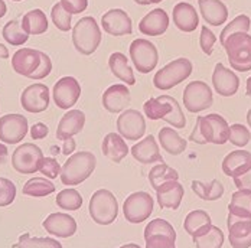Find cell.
I'll use <instances>...</instances> for the list:
<instances>
[{"instance_id": "6125c7cd", "label": "cell", "mask_w": 251, "mask_h": 248, "mask_svg": "<svg viewBox=\"0 0 251 248\" xmlns=\"http://www.w3.org/2000/svg\"><path fill=\"white\" fill-rule=\"evenodd\" d=\"M120 248H142V247H140V246H137V244H133V243H131V244H126V246H122Z\"/></svg>"}, {"instance_id": "681fc988", "label": "cell", "mask_w": 251, "mask_h": 248, "mask_svg": "<svg viewBox=\"0 0 251 248\" xmlns=\"http://www.w3.org/2000/svg\"><path fill=\"white\" fill-rule=\"evenodd\" d=\"M39 172H42V174L45 177H48V179H55L56 176H59V174H61V165L53 157H45Z\"/></svg>"}, {"instance_id": "ffe728a7", "label": "cell", "mask_w": 251, "mask_h": 248, "mask_svg": "<svg viewBox=\"0 0 251 248\" xmlns=\"http://www.w3.org/2000/svg\"><path fill=\"white\" fill-rule=\"evenodd\" d=\"M45 231L55 235L58 238H68L73 237L76 232V221L68 214L62 212H55L47 217V220L42 223Z\"/></svg>"}, {"instance_id": "1f68e13d", "label": "cell", "mask_w": 251, "mask_h": 248, "mask_svg": "<svg viewBox=\"0 0 251 248\" xmlns=\"http://www.w3.org/2000/svg\"><path fill=\"white\" fill-rule=\"evenodd\" d=\"M211 225H212L211 215L203 209H197V211L189 212L183 221V228L186 234H189L192 238L209 229Z\"/></svg>"}, {"instance_id": "6f0895ef", "label": "cell", "mask_w": 251, "mask_h": 248, "mask_svg": "<svg viewBox=\"0 0 251 248\" xmlns=\"http://www.w3.org/2000/svg\"><path fill=\"white\" fill-rule=\"evenodd\" d=\"M163 0H134V3L140 4V6H149V4H157Z\"/></svg>"}, {"instance_id": "f907efd6", "label": "cell", "mask_w": 251, "mask_h": 248, "mask_svg": "<svg viewBox=\"0 0 251 248\" xmlns=\"http://www.w3.org/2000/svg\"><path fill=\"white\" fill-rule=\"evenodd\" d=\"M59 3L71 15H79L88 7V0H61Z\"/></svg>"}, {"instance_id": "f6af8a7d", "label": "cell", "mask_w": 251, "mask_h": 248, "mask_svg": "<svg viewBox=\"0 0 251 248\" xmlns=\"http://www.w3.org/2000/svg\"><path fill=\"white\" fill-rule=\"evenodd\" d=\"M165 99H166V101L171 104V111H169V114L163 119V122L171 124V125L175 127V128H185V125H186V119H185V116H183V111H182L179 102H177L174 97H171V96H165Z\"/></svg>"}, {"instance_id": "4dcf8cb0", "label": "cell", "mask_w": 251, "mask_h": 248, "mask_svg": "<svg viewBox=\"0 0 251 248\" xmlns=\"http://www.w3.org/2000/svg\"><path fill=\"white\" fill-rule=\"evenodd\" d=\"M108 67L111 74L116 78H119L120 81H123L126 85H134L136 84V78L133 74L131 67H128V61L127 56L122 52H114L110 55L108 58Z\"/></svg>"}, {"instance_id": "603a6c76", "label": "cell", "mask_w": 251, "mask_h": 248, "mask_svg": "<svg viewBox=\"0 0 251 248\" xmlns=\"http://www.w3.org/2000/svg\"><path fill=\"white\" fill-rule=\"evenodd\" d=\"M243 220H251V192L249 191H237L232 194L231 203L228 205L226 225Z\"/></svg>"}, {"instance_id": "cb8c5ba5", "label": "cell", "mask_w": 251, "mask_h": 248, "mask_svg": "<svg viewBox=\"0 0 251 248\" xmlns=\"http://www.w3.org/2000/svg\"><path fill=\"white\" fill-rule=\"evenodd\" d=\"M169 27V15L163 9H153L139 24V30L148 36H160Z\"/></svg>"}, {"instance_id": "be15d7a7", "label": "cell", "mask_w": 251, "mask_h": 248, "mask_svg": "<svg viewBox=\"0 0 251 248\" xmlns=\"http://www.w3.org/2000/svg\"><path fill=\"white\" fill-rule=\"evenodd\" d=\"M247 123H249V125H250L251 128V108L249 110V113H247Z\"/></svg>"}, {"instance_id": "484cf974", "label": "cell", "mask_w": 251, "mask_h": 248, "mask_svg": "<svg viewBox=\"0 0 251 248\" xmlns=\"http://www.w3.org/2000/svg\"><path fill=\"white\" fill-rule=\"evenodd\" d=\"M251 169V151L234 150L228 153L223 160V172L229 177H237Z\"/></svg>"}, {"instance_id": "94428289", "label": "cell", "mask_w": 251, "mask_h": 248, "mask_svg": "<svg viewBox=\"0 0 251 248\" xmlns=\"http://www.w3.org/2000/svg\"><path fill=\"white\" fill-rule=\"evenodd\" d=\"M246 96L250 97L251 96V76L247 79V91H246Z\"/></svg>"}, {"instance_id": "f1b7e54d", "label": "cell", "mask_w": 251, "mask_h": 248, "mask_svg": "<svg viewBox=\"0 0 251 248\" xmlns=\"http://www.w3.org/2000/svg\"><path fill=\"white\" fill-rule=\"evenodd\" d=\"M102 154L114 163H120L128 153V146L126 145L125 139L117 133H108L102 139L101 145Z\"/></svg>"}, {"instance_id": "4fadbf2b", "label": "cell", "mask_w": 251, "mask_h": 248, "mask_svg": "<svg viewBox=\"0 0 251 248\" xmlns=\"http://www.w3.org/2000/svg\"><path fill=\"white\" fill-rule=\"evenodd\" d=\"M81 96V85L74 76H62L58 79L52 90L53 102L61 110H70L74 107Z\"/></svg>"}, {"instance_id": "ac0fdd59", "label": "cell", "mask_w": 251, "mask_h": 248, "mask_svg": "<svg viewBox=\"0 0 251 248\" xmlns=\"http://www.w3.org/2000/svg\"><path fill=\"white\" fill-rule=\"evenodd\" d=\"M212 85L214 90L223 97H232L240 88V78L235 73L228 70L221 62L215 65L212 73Z\"/></svg>"}, {"instance_id": "9c48e42d", "label": "cell", "mask_w": 251, "mask_h": 248, "mask_svg": "<svg viewBox=\"0 0 251 248\" xmlns=\"http://www.w3.org/2000/svg\"><path fill=\"white\" fill-rule=\"evenodd\" d=\"M130 58L140 74L151 73L159 62V52L148 39H134L130 45Z\"/></svg>"}, {"instance_id": "d6a6232c", "label": "cell", "mask_w": 251, "mask_h": 248, "mask_svg": "<svg viewBox=\"0 0 251 248\" xmlns=\"http://www.w3.org/2000/svg\"><path fill=\"white\" fill-rule=\"evenodd\" d=\"M157 137H159L160 146L172 156H179L180 153H183L186 150V145H188L186 140L183 137H180L172 127L160 128Z\"/></svg>"}, {"instance_id": "74e56055", "label": "cell", "mask_w": 251, "mask_h": 248, "mask_svg": "<svg viewBox=\"0 0 251 248\" xmlns=\"http://www.w3.org/2000/svg\"><path fill=\"white\" fill-rule=\"evenodd\" d=\"M177 179H179V174L174 168L168 166L166 163H157L149 172V182L154 191H157L163 183L171 182V180H177Z\"/></svg>"}, {"instance_id": "d4e9b609", "label": "cell", "mask_w": 251, "mask_h": 248, "mask_svg": "<svg viewBox=\"0 0 251 248\" xmlns=\"http://www.w3.org/2000/svg\"><path fill=\"white\" fill-rule=\"evenodd\" d=\"M183 195H185V189L177 180L166 182L156 191L157 202L162 209H174V211L179 209Z\"/></svg>"}, {"instance_id": "ab89813d", "label": "cell", "mask_w": 251, "mask_h": 248, "mask_svg": "<svg viewBox=\"0 0 251 248\" xmlns=\"http://www.w3.org/2000/svg\"><path fill=\"white\" fill-rule=\"evenodd\" d=\"M143 111L149 120H163L171 111V104L166 101L165 96L149 99L143 105Z\"/></svg>"}, {"instance_id": "9a60e30c", "label": "cell", "mask_w": 251, "mask_h": 248, "mask_svg": "<svg viewBox=\"0 0 251 248\" xmlns=\"http://www.w3.org/2000/svg\"><path fill=\"white\" fill-rule=\"evenodd\" d=\"M50 88L45 84H32L24 90L21 104L25 111L38 114L50 107Z\"/></svg>"}, {"instance_id": "ee69618b", "label": "cell", "mask_w": 251, "mask_h": 248, "mask_svg": "<svg viewBox=\"0 0 251 248\" xmlns=\"http://www.w3.org/2000/svg\"><path fill=\"white\" fill-rule=\"evenodd\" d=\"M50 19H52L53 25L56 26L59 30H62V32L71 30L73 15L68 13V12L62 7V4H61L59 1L55 3V4L52 6V9H50Z\"/></svg>"}, {"instance_id": "60d3db41", "label": "cell", "mask_w": 251, "mask_h": 248, "mask_svg": "<svg viewBox=\"0 0 251 248\" xmlns=\"http://www.w3.org/2000/svg\"><path fill=\"white\" fill-rule=\"evenodd\" d=\"M15 248H62L61 243L53 238H42V237H30L25 234L19 238L18 244L13 246Z\"/></svg>"}, {"instance_id": "b9f144b4", "label": "cell", "mask_w": 251, "mask_h": 248, "mask_svg": "<svg viewBox=\"0 0 251 248\" xmlns=\"http://www.w3.org/2000/svg\"><path fill=\"white\" fill-rule=\"evenodd\" d=\"M56 205L65 211H78L82 206V197L75 189H64L56 195Z\"/></svg>"}, {"instance_id": "8fae6325", "label": "cell", "mask_w": 251, "mask_h": 248, "mask_svg": "<svg viewBox=\"0 0 251 248\" xmlns=\"http://www.w3.org/2000/svg\"><path fill=\"white\" fill-rule=\"evenodd\" d=\"M183 105L189 113H201L212 105V90L203 81H192L183 90Z\"/></svg>"}, {"instance_id": "7a4b0ae2", "label": "cell", "mask_w": 251, "mask_h": 248, "mask_svg": "<svg viewBox=\"0 0 251 248\" xmlns=\"http://www.w3.org/2000/svg\"><path fill=\"white\" fill-rule=\"evenodd\" d=\"M97 166V159L91 151H78L67 159L61 168V182L67 186H75L85 182L94 174Z\"/></svg>"}, {"instance_id": "d590c367", "label": "cell", "mask_w": 251, "mask_h": 248, "mask_svg": "<svg viewBox=\"0 0 251 248\" xmlns=\"http://www.w3.org/2000/svg\"><path fill=\"white\" fill-rule=\"evenodd\" d=\"M192 240H194L197 248H223L226 237H224V232L221 231V228L211 225L209 229L194 237Z\"/></svg>"}, {"instance_id": "e7e4bbea", "label": "cell", "mask_w": 251, "mask_h": 248, "mask_svg": "<svg viewBox=\"0 0 251 248\" xmlns=\"http://www.w3.org/2000/svg\"><path fill=\"white\" fill-rule=\"evenodd\" d=\"M13 1H22V0H13Z\"/></svg>"}, {"instance_id": "83f0119b", "label": "cell", "mask_w": 251, "mask_h": 248, "mask_svg": "<svg viewBox=\"0 0 251 248\" xmlns=\"http://www.w3.org/2000/svg\"><path fill=\"white\" fill-rule=\"evenodd\" d=\"M203 21L211 26H221L228 19V9L221 0H198Z\"/></svg>"}, {"instance_id": "f5cc1de1", "label": "cell", "mask_w": 251, "mask_h": 248, "mask_svg": "<svg viewBox=\"0 0 251 248\" xmlns=\"http://www.w3.org/2000/svg\"><path fill=\"white\" fill-rule=\"evenodd\" d=\"M234 185L237 186L238 191H249V192H251V169L247 171L246 174L234 177Z\"/></svg>"}, {"instance_id": "680465c9", "label": "cell", "mask_w": 251, "mask_h": 248, "mask_svg": "<svg viewBox=\"0 0 251 248\" xmlns=\"http://www.w3.org/2000/svg\"><path fill=\"white\" fill-rule=\"evenodd\" d=\"M7 58H9V50L3 44H0V59H7Z\"/></svg>"}, {"instance_id": "e0dca14e", "label": "cell", "mask_w": 251, "mask_h": 248, "mask_svg": "<svg viewBox=\"0 0 251 248\" xmlns=\"http://www.w3.org/2000/svg\"><path fill=\"white\" fill-rule=\"evenodd\" d=\"M42 61V52L32 48H22L12 56V68L16 74L30 78L39 68Z\"/></svg>"}, {"instance_id": "5b68a950", "label": "cell", "mask_w": 251, "mask_h": 248, "mask_svg": "<svg viewBox=\"0 0 251 248\" xmlns=\"http://www.w3.org/2000/svg\"><path fill=\"white\" fill-rule=\"evenodd\" d=\"M88 212L96 223L110 225L119 217V202L108 189H99L90 199Z\"/></svg>"}, {"instance_id": "5bb4252c", "label": "cell", "mask_w": 251, "mask_h": 248, "mask_svg": "<svg viewBox=\"0 0 251 248\" xmlns=\"http://www.w3.org/2000/svg\"><path fill=\"white\" fill-rule=\"evenodd\" d=\"M29 131V124L22 114H6L0 117V140L6 145L21 143Z\"/></svg>"}, {"instance_id": "836d02e7", "label": "cell", "mask_w": 251, "mask_h": 248, "mask_svg": "<svg viewBox=\"0 0 251 248\" xmlns=\"http://www.w3.org/2000/svg\"><path fill=\"white\" fill-rule=\"evenodd\" d=\"M22 27L27 35H42L48 30V19L44 10L32 9L22 18Z\"/></svg>"}, {"instance_id": "ba28073f", "label": "cell", "mask_w": 251, "mask_h": 248, "mask_svg": "<svg viewBox=\"0 0 251 248\" xmlns=\"http://www.w3.org/2000/svg\"><path fill=\"white\" fill-rule=\"evenodd\" d=\"M146 248H176V231L166 220L156 218L145 228Z\"/></svg>"}, {"instance_id": "11a10c76", "label": "cell", "mask_w": 251, "mask_h": 248, "mask_svg": "<svg viewBox=\"0 0 251 248\" xmlns=\"http://www.w3.org/2000/svg\"><path fill=\"white\" fill-rule=\"evenodd\" d=\"M74 150H75V140H74L73 137H71V139L64 140V149H62V153H64L65 156L71 154Z\"/></svg>"}, {"instance_id": "9f6ffc18", "label": "cell", "mask_w": 251, "mask_h": 248, "mask_svg": "<svg viewBox=\"0 0 251 248\" xmlns=\"http://www.w3.org/2000/svg\"><path fill=\"white\" fill-rule=\"evenodd\" d=\"M7 156H9V150L6 148V145H1V143H0V165L6 163Z\"/></svg>"}, {"instance_id": "30bf717a", "label": "cell", "mask_w": 251, "mask_h": 248, "mask_svg": "<svg viewBox=\"0 0 251 248\" xmlns=\"http://www.w3.org/2000/svg\"><path fill=\"white\" fill-rule=\"evenodd\" d=\"M154 200L148 192H134L123 203L125 218L130 223H145L153 212Z\"/></svg>"}, {"instance_id": "52a82bcc", "label": "cell", "mask_w": 251, "mask_h": 248, "mask_svg": "<svg viewBox=\"0 0 251 248\" xmlns=\"http://www.w3.org/2000/svg\"><path fill=\"white\" fill-rule=\"evenodd\" d=\"M44 153L33 143H24L16 148L12 154V166L22 174H32L41 171L44 163Z\"/></svg>"}, {"instance_id": "91938a15", "label": "cell", "mask_w": 251, "mask_h": 248, "mask_svg": "<svg viewBox=\"0 0 251 248\" xmlns=\"http://www.w3.org/2000/svg\"><path fill=\"white\" fill-rule=\"evenodd\" d=\"M6 12H7V6L3 0H0V19L6 15Z\"/></svg>"}, {"instance_id": "e575fe53", "label": "cell", "mask_w": 251, "mask_h": 248, "mask_svg": "<svg viewBox=\"0 0 251 248\" xmlns=\"http://www.w3.org/2000/svg\"><path fill=\"white\" fill-rule=\"evenodd\" d=\"M191 188L197 194L198 198L203 199V200H209V202L218 200L224 195V186L218 179H214L209 183H203L201 180H194L191 183Z\"/></svg>"}, {"instance_id": "7dc6e473", "label": "cell", "mask_w": 251, "mask_h": 248, "mask_svg": "<svg viewBox=\"0 0 251 248\" xmlns=\"http://www.w3.org/2000/svg\"><path fill=\"white\" fill-rule=\"evenodd\" d=\"M16 198V186L12 180L0 177V208L10 205Z\"/></svg>"}, {"instance_id": "4316f807", "label": "cell", "mask_w": 251, "mask_h": 248, "mask_svg": "<svg viewBox=\"0 0 251 248\" xmlns=\"http://www.w3.org/2000/svg\"><path fill=\"white\" fill-rule=\"evenodd\" d=\"M85 124V114L81 110H71L62 116L56 127V139L67 140L78 134Z\"/></svg>"}, {"instance_id": "c3c4849f", "label": "cell", "mask_w": 251, "mask_h": 248, "mask_svg": "<svg viewBox=\"0 0 251 248\" xmlns=\"http://www.w3.org/2000/svg\"><path fill=\"white\" fill-rule=\"evenodd\" d=\"M217 42V36L214 35V32L206 27V26H202L201 29V36H200V45H201L202 52L209 56L212 53V50H214V45Z\"/></svg>"}, {"instance_id": "d6986e66", "label": "cell", "mask_w": 251, "mask_h": 248, "mask_svg": "<svg viewBox=\"0 0 251 248\" xmlns=\"http://www.w3.org/2000/svg\"><path fill=\"white\" fill-rule=\"evenodd\" d=\"M131 102L130 90L125 84H114L108 87L102 94V107L113 114L123 113Z\"/></svg>"}, {"instance_id": "db71d44e", "label": "cell", "mask_w": 251, "mask_h": 248, "mask_svg": "<svg viewBox=\"0 0 251 248\" xmlns=\"http://www.w3.org/2000/svg\"><path fill=\"white\" fill-rule=\"evenodd\" d=\"M48 133H50V128H48L47 124L44 123L33 124L32 128H30V137L33 140H42V139H45L48 136Z\"/></svg>"}, {"instance_id": "bcb514c9", "label": "cell", "mask_w": 251, "mask_h": 248, "mask_svg": "<svg viewBox=\"0 0 251 248\" xmlns=\"http://www.w3.org/2000/svg\"><path fill=\"white\" fill-rule=\"evenodd\" d=\"M228 140L237 148H246L251 140L250 130L244 124H231Z\"/></svg>"}, {"instance_id": "2e32d148", "label": "cell", "mask_w": 251, "mask_h": 248, "mask_svg": "<svg viewBox=\"0 0 251 248\" xmlns=\"http://www.w3.org/2000/svg\"><path fill=\"white\" fill-rule=\"evenodd\" d=\"M101 26L104 32L113 36L130 35L133 30V24L130 16L123 9H110L101 18Z\"/></svg>"}, {"instance_id": "f546056e", "label": "cell", "mask_w": 251, "mask_h": 248, "mask_svg": "<svg viewBox=\"0 0 251 248\" xmlns=\"http://www.w3.org/2000/svg\"><path fill=\"white\" fill-rule=\"evenodd\" d=\"M228 240L232 248H250L251 220L235 221L228 225Z\"/></svg>"}, {"instance_id": "7bdbcfd3", "label": "cell", "mask_w": 251, "mask_h": 248, "mask_svg": "<svg viewBox=\"0 0 251 248\" xmlns=\"http://www.w3.org/2000/svg\"><path fill=\"white\" fill-rule=\"evenodd\" d=\"M251 21L247 15H238L234 21H231L228 25L223 29L221 35H220V42L221 45L226 42L228 36L234 35V33H247L250 30Z\"/></svg>"}, {"instance_id": "3957f363", "label": "cell", "mask_w": 251, "mask_h": 248, "mask_svg": "<svg viewBox=\"0 0 251 248\" xmlns=\"http://www.w3.org/2000/svg\"><path fill=\"white\" fill-rule=\"evenodd\" d=\"M101 30L93 16L81 18L73 27V44L81 55H93L101 44Z\"/></svg>"}, {"instance_id": "8d00e7d4", "label": "cell", "mask_w": 251, "mask_h": 248, "mask_svg": "<svg viewBox=\"0 0 251 248\" xmlns=\"http://www.w3.org/2000/svg\"><path fill=\"white\" fill-rule=\"evenodd\" d=\"M1 35H3V39L13 45V47H19V45H24L26 44L29 35L25 32V29L22 27V21L21 19H13L10 22H7L6 25L3 26V30H1Z\"/></svg>"}, {"instance_id": "277c9868", "label": "cell", "mask_w": 251, "mask_h": 248, "mask_svg": "<svg viewBox=\"0 0 251 248\" xmlns=\"http://www.w3.org/2000/svg\"><path fill=\"white\" fill-rule=\"evenodd\" d=\"M223 47L226 48L229 67L240 73L251 71V35L234 33L226 38Z\"/></svg>"}, {"instance_id": "f35d334b", "label": "cell", "mask_w": 251, "mask_h": 248, "mask_svg": "<svg viewBox=\"0 0 251 248\" xmlns=\"http://www.w3.org/2000/svg\"><path fill=\"white\" fill-rule=\"evenodd\" d=\"M22 192L26 197L42 198L55 192V185L45 177H33L26 182Z\"/></svg>"}, {"instance_id": "8992f818", "label": "cell", "mask_w": 251, "mask_h": 248, "mask_svg": "<svg viewBox=\"0 0 251 248\" xmlns=\"http://www.w3.org/2000/svg\"><path fill=\"white\" fill-rule=\"evenodd\" d=\"M192 70V62L188 58H177L156 73L153 78V85L157 90H171L189 78Z\"/></svg>"}, {"instance_id": "7402d4cb", "label": "cell", "mask_w": 251, "mask_h": 248, "mask_svg": "<svg viewBox=\"0 0 251 248\" xmlns=\"http://www.w3.org/2000/svg\"><path fill=\"white\" fill-rule=\"evenodd\" d=\"M172 21L179 30L186 33L194 32L200 25V18L195 7L186 1H180L175 4L172 10Z\"/></svg>"}, {"instance_id": "816d5d0a", "label": "cell", "mask_w": 251, "mask_h": 248, "mask_svg": "<svg viewBox=\"0 0 251 248\" xmlns=\"http://www.w3.org/2000/svg\"><path fill=\"white\" fill-rule=\"evenodd\" d=\"M50 71H52V61H50V58L45 53V52H42L41 65H39V68L33 73V75L30 76V79H42V78H47V76L50 74Z\"/></svg>"}, {"instance_id": "7c38bea8", "label": "cell", "mask_w": 251, "mask_h": 248, "mask_svg": "<svg viewBox=\"0 0 251 248\" xmlns=\"http://www.w3.org/2000/svg\"><path fill=\"white\" fill-rule=\"evenodd\" d=\"M117 130L119 134L130 142L140 140L146 133V122L142 113L134 108L125 110L117 119Z\"/></svg>"}, {"instance_id": "6da1fadb", "label": "cell", "mask_w": 251, "mask_h": 248, "mask_svg": "<svg viewBox=\"0 0 251 248\" xmlns=\"http://www.w3.org/2000/svg\"><path fill=\"white\" fill-rule=\"evenodd\" d=\"M229 124L220 114H206L197 119V124L189 136V140L198 145H218L223 146L228 142Z\"/></svg>"}, {"instance_id": "44dd1931", "label": "cell", "mask_w": 251, "mask_h": 248, "mask_svg": "<svg viewBox=\"0 0 251 248\" xmlns=\"http://www.w3.org/2000/svg\"><path fill=\"white\" fill-rule=\"evenodd\" d=\"M131 154L133 157L142 163V165H151V163H163V157L160 154L159 146L156 143V139L153 136H146L143 140L131 146Z\"/></svg>"}]
</instances>
